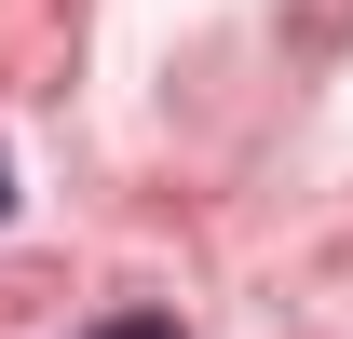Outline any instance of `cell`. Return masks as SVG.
Listing matches in <instances>:
<instances>
[{"instance_id": "cell-1", "label": "cell", "mask_w": 353, "mask_h": 339, "mask_svg": "<svg viewBox=\"0 0 353 339\" xmlns=\"http://www.w3.org/2000/svg\"><path fill=\"white\" fill-rule=\"evenodd\" d=\"M95 339H176V312H123V326H95Z\"/></svg>"}, {"instance_id": "cell-2", "label": "cell", "mask_w": 353, "mask_h": 339, "mask_svg": "<svg viewBox=\"0 0 353 339\" xmlns=\"http://www.w3.org/2000/svg\"><path fill=\"white\" fill-rule=\"evenodd\" d=\"M0 190H14V163H0Z\"/></svg>"}]
</instances>
